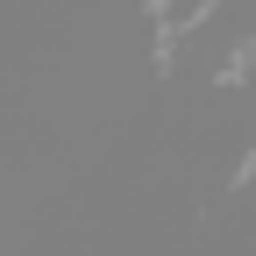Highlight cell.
<instances>
[{
    "instance_id": "1",
    "label": "cell",
    "mask_w": 256,
    "mask_h": 256,
    "mask_svg": "<svg viewBox=\"0 0 256 256\" xmlns=\"http://www.w3.org/2000/svg\"><path fill=\"white\" fill-rule=\"evenodd\" d=\"M206 8H214V0H156V22H164V28H192Z\"/></svg>"
}]
</instances>
